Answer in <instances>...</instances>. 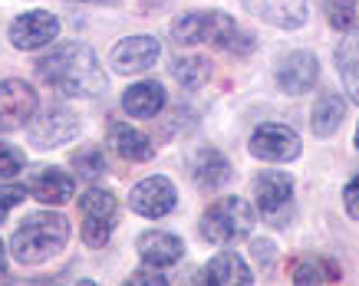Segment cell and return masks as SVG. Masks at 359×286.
Listing matches in <instances>:
<instances>
[{
	"mask_svg": "<svg viewBox=\"0 0 359 286\" xmlns=\"http://www.w3.org/2000/svg\"><path fill=\"white\" fill-rule=\"evenodd\" d=\"M248 148H250V155L261 158V162H294L297 155H300V135H297L290 125L267 122L261 129H254Z\"/></svg>",
	"mask_w": 359,
	"mask_h": 286,
	"instance_id": "cell-8",
	"label": "cell"
},
{
	"mask_svg": "<svg viewBox=\"0 0 359 286\" xmlns=\"http://www.w3.org/2000/svg\"><path fill=\"white\" fill-rule=\"evenodd\" d=\"M36 76L46 86H53L63 96H79V99H93L99 92H106V73L99 56L86 43H60L50 53L36 59Z\"/></svg>",
	"mask_w": 359,
	"mask_h": 286,
	"instance_id": "cell-1",
	"label": "cell"
},
{
	"mask_svg": "<svg viewBox=\"0 0 359 286\" xmlns=\"http://www.w3.org/2000/svg\"><path fill=\"white\" fill-rule=\"evenodd\" d=\"M168 283V276L158 270V266H149V270H135L129 276V286H165Z\"/></svg>",
	"mask_w": 359,
	"mask_h": 286,
	"instance_id": "cell-29",
	"label": "cell"
},
{
	"mask_svg": "<svg viewBox=\"0 0 359 286\" xmlns=\"http://www.w3.org/2000/svg\"><path fill=\"white\" fill-rule=\"evenodd\" d=\"M23 165H27V155L17 145L0 142V181H11L13 175H20Z\"/></svg>",
	"mask_w": 359,
	"mask_h": 286,
	"instance_id": "cell-27",
	"label": "cell"
},
{
	"mask_svg": "<svg viewBox=\"0 0 359 286\" xmlns=\"http://www.w3.org/2000/svg\"><path fill=\"white\" fill-rule=\"evenodd\" d=\"M248 7L280 30H297L306 23V0H248Z\"/></svg>",
	"mask_w": 359,
	"mask_h": 286,
	"instance_id": "cell-18",
	"label": "cell"
},
{
	"mask_svg": "<svg viewBox=\"0 0 359 286\" xmlns=\"http://www.w3.org/2000/svg\"><path fill=\"white\" fill-rule=\"evenodd\" d=\"M316 79H320V63L310 50H297L277 66V86L287 96H306L316 86Z\"/></svg>",
	"mask_w": 359,
	"mask_h": 286,
	"instance_id": "cell-12",
	"label": "cell"
},
{
	"mask_svg": "<svg viewBox=\"0 0 359 286\" xmlns=\"http://www.w3.org/2000/svg\"><path fill=\"white\" fill-rule=\"evenodd\" d=\"M27 198V187L20 185H0V224L7 220V214H11L20 201Z\"/></svg>",
	"mask_w": 359,
	"mask_h": 286,
	"instance_id": "cell-28",
	"label": "cell"
},
{
	"mask_svg": "<svg viewBox=\"0 0 359 286\" xmlns=\"http://www.w3.org/2000/svg\"><path fill=\"white\" fill-rule=\"evenodd\" d=\"M60 36V20H56L50 10H30L20 13L17 20L11 23V43L17 50H40V46H50Z\"/></svg>",
	"mask_w": 359,
	"mask_h": 286,
	"instance_id": "cell-11",
	"label": "cell"
},
{
	"mask_svg": "<svg viewBox=\"0 0 359 286\" xmlns=\"http://www.w3.org/2000/svg\"><path fill=\"white\" fill-rule=\"evenodd\" d=\"M135 250H139V257H142V264L145 266H158V270H165V266H172V264L182 260L185 243H182V237H175V234H168V231H145V234H139Z\"/></svg>",
	"mask_w": 359,
	"mask_h": 286,
	"instance_id": "cell-15",
	"label": "cell"
},
{
	"mask_svg": "<svg viewBox=\"0 0 359 286\" xmlns=\"http://www.w3.org/2000/svg\"><path fill=\"white\" fill-rule=\"evenodd\" d=\"M172 36H175V43H182V46L215 43V46H228V50H234L238 40H244L234 17H228V13H221V10L182 13L172 23Z\"/></svg>",
	"mask_w": 359,
	"mask_h": 286,
	"instance_id": "cell-3",
	"label": "cell"
},
{
	"mask_svg": "<svg viewBox=\"0 0 359 286\" xmlns=\"http://www.w3.org/2000/svg\"><path fill=\"white\" fill-rule=\"evenodd\" d=\"M79 234L89 247H106L116 231V220H119V201L112 191L102 187H89L86 194L79 198Z\"/></svg>",
	"mask_w": 359,
	"mask_h": 286,
	"instance_id": "cell-5",
	"label": "cell"
},
{
	"mask_svg": "<svg viewBox=\"0 0 359 286\" xmlns=\"http://www.w3.org/2000/svg\"><path fill=\"white\" fill-rule=\"evenodd\" d=\"M175 204H178V191H175V185L162 175L139 181L129 194V208L135 210V214H142V217H152V220L172 214Z\"/></svg>",
	"mask_w": 359,
	"mask_h": 286,
	"instance_id": "cell-10",
	"label": "cell"
},
{
	"mask_svg": "<svg viewBox=\"0 0 359 286\" xmlns=\"http://www.w3.org/2000/svg\"><path fill=\"white\" fill-rule=\"evenodd\" d=\"M112 148L122 155V158H129V162H149L155 155V145L149 135H142L139 129H132L126 122L119 125H112Z\"/></svg>",
	"mask_w": 359,
	"mask_h": 286,
	"instance_id": "cell-22",
	"label": "cell"
},
{
	"mask_svg": "<svg viewBox=\"0 0 359 286\" xmlns=\"http://www.w3.org/2000/svg\"><path fill=\"white\" fill-rule=\"evenodd\" d=\"M122 109L129 112L132 119H155L165 109V86L155 79H142V83L122 92Z\"/></svg>",
	"mask_w": 359,
	"mask_h": 286,
	"instance_id": "cell-16",
	"label": "cell"
},
{
	"mask_svg": "<svg viewBox=\"0 0 359 286\" xmlns=\"http://www.w3.org/2000/svg\"><path fill=\"white\" fill-rule=\"evenodd\" d=\"M7 276V253H4V243H0V280Z\"/></svg>",
	"mask_w": 359,
	"mask_h": 286,
	"instance_id": "cell-32",
	"label": "cell"
},
{
	"mask_svg": "<svg viewBox=\"0 0 359 286\" xmlns=\"http://www.w3.org/2000/svg\"><path fill=\"white\" fill-rule=\"evenodd\" d=\"M356 148H359V125H356Z\"/></svg>",
	"mask_w": 359,
	"mask_h": 286,
	"instance_id": "cell-33",
	"label": "cell"
},
{
	"mask_svg": "<svg viewBox=\"0 0 359 286\" xmlns=\"http://www.w3.org/2000/svg\"><path fill=\"white\" fill-rule=\"evenodd\" d=\"M73 168H76L79 178H99L106 171V158H102L99 148H79L73 155Z\"/></svg>",
	"mask_w": 359,
	"mask_h": 286,
	"instance_id": "cell-26",
	"label": "cell"
},
{
	"mask_svg": "<svg viewBox=\"0 0 359 286\" xmlns=\"http://www.w3.org/2000/svg\"><path fill=\"white\" fill-rule=\"evenodd\" d=\"M36 112V89L23 79L0 83V132H20Z\"/></svg>",
	"mask_w": 359,
	"mask_h": 286,
	"instance_id": "cell-6",
	"label": "cell"
},
{
	"mask_svg": "<svg viewBox=\"0 0 359 286\" xmlns=\"http://www.w3.org/2000/svg\"><path fill=\"white\" fill-rule=\"evenodd\" d=\"M290 276L294 283L306 286V283H339L343 280V270H339L333 260H320V257H304L290 266Z\"/></svg>",
	"mask_w": 359,
	"mask_h": 286,
	"instance_id": "cell-23",
	"label": "cell"
},
{
	"mask_svg": "<svg viewBox=\"0 0 359 286\" xmlns=\"http://www.w3.org/2000/svg\"><path fill=\"white\" fill-rule=\"evenodd\" d=\"M158 56H162V46L155 36H129V40H119L112 46L109 66L122 76H139L158 63Z\"/></svg>",
	"mask_w": 359,
	"mask_h": 286,
	"instance_id": "cell-9",
	"label": "cell"
},
{
	"mask_svg": "<svg viewBox=\"0 0 359 286\" xmlns=\"http://www.w3.org/2000/svg\"><path fill=\"white\" fill-rule=\"evenodd\" d=\"M356 10H359V0H327L323 3V13L333 30H349L356 23Z\"/></svg>",
	"mask_w": 359,
	"mask_h": 286,
	"instance_id": "cell-25",
	"label": "cell"
},
{
	"mask_svg": "<svg viewBox=\"0 0 359 286\" xmlns=\"http://www.w3.org/2000/svg\"><path fill=\"white\" fill-rule=\"evenodd\" d=\"M343 204H346V214L353 220H359V175L353 178L346 185V191H343Z\"/></svg>",
	"mask_w": 359,
	"mask_h": 286,
	"instance_id": "cell-30",
	"label": "cell"
},
{
	"mask_svg": "<svg viewBox=\"0 0 359 286\" xmlns=\"http://www.w3.org/2000/svg\"><path fill=\"white\" fill-rule=\"evenodd\" d=\"M254 227V208L241 198H221L201 214V237L218 247L244 241Z\"/></svg>",
	"mask_w": 359,
	"mask_h": 286,
	"instance_id": "cell-4",
	"label": "cell"
},
{
	"mask_svg": "<svg viewBox=\"0 0 359 286\" xmlns=\"http://www.w3.org/2000/svg\"><path fill=\"white\" fill-rule=\"evenodd\" d=\"M73 191H76V178L66 175L63 168H36L27 181V194L33 201H40V204H50V208H60L66 201L73 198Z\"/></svg>",
	"mask_w": 359,
	"mask_h": 286,
	"instance_id": "cell-13",
	"label": "cell"
},
{
	"mask_svg": "<svg viewBox=\"0 0 359 286\" xmlns=\"http://www.w3.org/2000/svg\"><path fill=\"white\" fill-rule=\"evenodd\" d=\"M191 175H195V185L205 187V191H218L231 181V162L218 148H201L191 162Z\"/></svg>",
	"mask_w": 359,
	"mask_h": 286,
	"instance_id": "cell-19",
	"label": "cell"
},
{
	"mask_svg": "<svg viewBox=\"0 0 359 286\" xmlns=\"http://www.w3.org/2000/svg\"><path fill=\"white\" fill-rule=\"evenodd\" d=\"M198 283H211V286H248L254 283L248 264L241 260L238 253H218L215 260H208L205 270L198 273Z\"/></svg>",
	"mask_w": 359,
	"mask_h": 286,
	"instance_id": "cell-17",
	"label": "cell"
},
{
	"mask_svg": "<svg viewBox=\"0 0 359 286\" xmlns=\"http://www.w3.org/2000/svg\"><path fill=\"white\" fill-rule=\"evenodd\" d=\"M69 243V220L56 210H33L20 220V227L11 237V253L13 260L23 266H36L63 253Z\"/></svg>",
	"mask_w": 359,
	"mask_h": 286,
	"instance_id": "cell-2",
	"label": "cell"
},
{
	"mask_svg": "<svg viewBox=\"0 0 359 286\" xmlns=\"http://www.w3.org/2000/svg\"><path fill=\"white\" fill-rule=\"evenodd\" d=\"M254 257H257V260H271V243L257 241V243H254Z\"/></svg>",
	"mask_w": 359,
	"mask_h": 286,
	"instance_id": "cell-31",
	"label": "cell"
},
{
	"mask_svg": "<svg viewBox=\"0 0 359 286\" xmlns=\"http://www.w3.org/2000/svg\"><path fill=\"white\" fill-rule=\"evenodd\" d=\"M76 135H79V119L66 106L43 109V115L30 119V129H27V138H30L33 148H56V145L73 142Z\"/></svg>",
	"mask_w": 359,
	"mask_h": 286,
	"instance_id": "cell-7",
	"label": "cell"
},
{
	"mask_svg": "<svg viewBox=\"0 0 359 286\" xmlns=\"http://www.w3.org/2000/svg\"><path fill=\"white\" fill-rule=\"evenodd\" d=\"M343 119H346V102H343V96L327 92V96L316 99L313 115H310V129H313V135H320V138H330L333 132H339Z\"/></svg>",
	"mask_w": 359,
	"mask_h": 286,
	"instance_id": "cell-21",
	"label": "cell"
},
{
	"mask_svg": "<svg viewBox=\"0 0 359 286\" xmlns=\"http://www.w3.org/2000/svg\"><path fill=\"white\" fill-rule=\"evenodd\" d=\"M294 198V178L283 171H261L254 178V201L261 208L264 217H277V210H283Z\"/></svg>",
	"mask_w": 359,
	"mask_h": 286,
	"instance_id": "cell-14",
	"label": "cell"
},
{
	"mask_svg": "<svg viewBox=\"0 0 359 286\" xmlns=\"http://www.w3.org/2000/svg\"><path fill=\"white\" fill-rule=\"evenodd\" d=\"M208 76H211V63L205 56H182V59H175V79L185 89L205 86Z\"/></svg>",
	"mask_w": 359,
	"mask_h": 286,
	"instance_id": "cell-24",
	"label": "cell"
},
{
	"mask_svg": "<svg viewBox=\"0 0 359 286\" xmlns=\"http://www.w3.org/2000/svg\"><path fill=\"white\" fill-rule=\"evenodd\" d=\"M337 66L346 96L359 106V27H349V34L343 36V43L337 50Z\"/></svg>",
	"mask_w": 359,
	"mask_h": 286,
	"instance_id": "cell-20",
	"label": "cell"
}]
</instances>
